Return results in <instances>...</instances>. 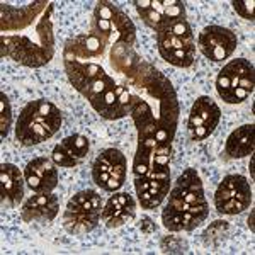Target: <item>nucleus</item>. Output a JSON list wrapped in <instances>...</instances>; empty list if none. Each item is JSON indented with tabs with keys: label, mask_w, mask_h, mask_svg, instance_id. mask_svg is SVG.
Segmentation results:
<instances>
[{
	"label": "nucleus",
	"mask_w": 255,
	"mask_h": 255,
	"mask_svg": "<svg viewBox=\"0 0 255 255\" xmlns=\"http://www.w3.org/2000/svg\"><path fill=\"white\" fill-rule=\"evenodd\" d=\"M129 116L138 129V141L170 148L179 125V101L170 80L151 63L143 61L138 73L126 80Z\"/></svg>",
	"instance_id": "obj_1"
},
{
	"label": "nucleus",
	"mask_w": 255,
	"mask_h": 255,
	"mask_svg": "<svg viewBox=\"0 0 255 255\" xmlns=\"http://www.w3.org/2000/svg\"><path fill=\"white\" fill-rule=\"evenodd\" d=\"M208 215L209 206L199 172L196 168H187L177 177L174 187L168 191L162 223L172 233L192 232L206 221Z\"/></svg>",
	"instance_id": "obj_2"
},
{
	"label": "nucleus",
	"mask_w": 255,
	"mask_h": 255,
	"mask_svg": "<svg viewBox=\"0 0 255 255\" xmlns=\"http://www.w3.org/2000/svg\"><path fill=\"white\" fill-rule=\"evenodd\" d=\"M133 179L141 208H158L170 191V148L150 141H138Z\"/></svg>",
	"instance_id": "obj_3"
},
{
	"label": "nucleus",
	"mask_w": 255,
	"mask_h": 255,
	"mask_svg": "<svg viewBox=\"0 0 255 255\" xmlns=\"http://www.w3.org/2000/svg\"><path fill=\"white\" fill-rule=\"evenodd\" d=\"M53 3H49L39 24L32 32L29 26L20 31L2 34V58H10L24 67H43L55 55V34H53ZM36 22V20H34ZM32 22V24H34Z\"/></svg>",
	"instance_id": "obj_4"
},
{
	"label": "nucleus",
	"mask_w": 255,
	"mask_h": 255,
	"mask_svg": "<svg viewBox=\"0 0 255 255\" xmlns=\"http://www.w3.org/2000/svg\"><path fill=\"white\" fill-rule=\"evenodd\" d=\"M61 111L46 99L24 106L15 123V139L22 146H32L55 136L61 128Z\"/></svg>",
	"instance_id": "obj_5"
},
{
	"label": "nucleus",
	"mask_w": 255,
	"mask_h": 255,
	"mask_svg": "<svg viewBox=\"0 0 255 255\" xmlns=\"http://www.w3.org/2000/svg\"><path fill=\"white\" fill-rule=\"evenodd\" d=\"M82 96L89 101L94 111L101 114L104 119L114 121L129 114V87L126 80L118 84L116 77L109 75L108 72L101 73L87 89L82 92Z\"/></svg>",
	"instance_id": "obj_6"
},
{
	"label": "nucleus",
	"mask_w": 255,
	"mask_h": 255,
	"mask_svg": "<svg viewBox=\"0 0 255 255\" xmlns=\"http://www.w3.org/2000/svg\"><path fill=\"white\" fill-rule=\"evenodd\" d=\"M90 32L96 34L106 44V48H111L118 43L133 46L136 41V27H134L133 20L118 5L108 2V0H101L96 3Z\"/></svg>",
	"instance_id": "obj_7"
},
{
	"label": "nucleus",
	"mask_w": 255,
	"mask_h": 255,
	"mask_svg": "<svg viewBox=\"0 0 255 255\" xmlns=\"http://www.w3.org/2000/svg\"><path fill=\"white\" fill-rule=\"evenodd\" d=\"M158 53L167 63L189 68L196 60V43L187 19H180L157 32Z\"/></svg>",
	"instance_id": "obj_8"
},
{
	"label": "nucleus",
	"mask_w": 255,
	"mask_h": 255,
	"mask_svg": "<svg viewBox=\"0 0 255 255\" xmlns=\"http://www.w3.org/2000/svg\"><path fill=\"white\" fill-rule=\"evenodd\" d=\"M102 215V199L92 189L77 192L63 213V226L70 235H85L97 228Z\"/></svg>",
	"instance_id": "obj_9"
},
{
	"label": "nucleus",
	"mask_w": 255,
	"mask_h": 255,
	"mask_svg": "<svg viewBox=\"0 0 255 255\" xmlns=\"http://www.w3.org/2000/svg\"><path fill=\"white\" fill-rule=\"evenodd\" d=\"M254 65L245 58H237L226 63L218 73L216 92L226 104H242L254 92Z\"/></svg>",
	"instance_id": "obj_10"
},
{
	"label": "nucleus",
	"mask_w": 255,
	"mask_h": 255,
	"mask_svg": "<svg viewBox=\"0 0 255 255\" xmlns=\"http://www.w3.org/2000/svg\"><path fill=\"white\" fill-rule=\"evenodd\" d=\"M252 204V187L240 174L226 175L215 192V206L221 215H240Z\"/></svg>",
	"instance_id": "obj_11"
},
{
	"label": "nucleus",
	"mask_w": 255,
	"mask_h": 255,
	"mask_svg": "<svg viewBox=\"0 0 255 255\" xmlns=\"http://www.w3.org/2000/svg\"><path fill=\"white\" fill-rule=\"evenodd\" d=\"M128 174V162L123 151L106 148L97 155L92 165V179L101 189L116 192L123 187Z\"/></svg>",
	"instance_id": "obj_12"
},
{
	"label": "nucleus",
	"mask_w": 255,
	"mask_h": 255,
	"mask_svg": "<svg viewBox=\"0 0 255 255\" xmlns=\"http://www.w3.org/2000/svg\"><path fill=\"white\" fill-rule=\"evenodd\" d=\"M138 15L155 32L186 19V5L180 0H134Z\"/></svg>",
	"instance_id": "obj_13"
},
{
	"label": "nucleus",
	"mask_w": 255,
	"mask_h": 255,
	"mask_svg": "<svg viewBox=\"0 0 255 255\" xmlns=\"http://www.w3.org/2000/svg\"><path fill=\"white\" fill-rule=\"evenodd\" d=\"M197 46L211 61H223L233 55L238 46L237 34L223 26H206L199 32Z\"/></svg>",
	"instance_id": "obj_14"
},
{
	"label": "nucleus",
	"mask_w": 255,
	"mask_h": 255,
	"mask_svg": "<svg viewBox=\"0 0 255 255\" xmlns=\"http://www.w3.org/2000/svg\"><path fill=\"white\" fill-rule=\"evenodd\" d=\"M221 119V111L209 96H201L194 101L189 114L187 129L192 141H203L216 129Z\"/></svg>",
	"instance_id": "obj_15"
},
{
	"label": "nucleus",
	"mask_w": 255,
	"mask_h": 255,
	"mask_svg": "<svg viewBox=\"0 0 255 255\" xmlns=\"http://www.w3.org/2000/svg\"><path fill=\"white\" fill-rule=\"evenodd\" d=\"M136 216V203L128 192H114L102 206L101 220L108 228H121L134 220Z\"/></svg>",
	"instance_id": "obj_16"
},
{
	"label": "nucleus",
	"mask_w": 255,
	"mask_h": 255,
	"mask_svg": "<svg viewBox=\"0 0 255 255\" xmlns=\"http://www.w3.org/2000/svg\"><path fill=\"white\" fill-rule=\"evenodd\" d=\"M60 211L58 197L51 192H36L31 196L20 209V218L26 223H51Z\"/></svg>",
	"instance_id": "obj_17"
},
{
	"label": "nucleus",
	"mask_w": 255,
	"mask_h": 255,
	"mask_svg": "<svg viewBox=\"0 0 255 255\" xmlns=\"http://www.w3.org/2000/svg\"><path fill=\"white\" fill-rule=\"evenodd\" d=\"M90 151V141L82 134H70L53 148L51 158L56 167L73 168L80 165Z\"/></svg>",
	"instance_id": "obj_18"
},
{
	"label": "nucleus",
	"mask_w": 255,
	"mask_h": 255,
	"mask_svg": "<svg viewBox=\"0 0 255 255\" xmlns=\"http://www.w3.org/2000/svg\"><path fill=\"white\" fill-rule=\"evenodd\" d=\"M24 179L32 192H53L58 186V170L48 158H32L24 168Z\"/></svg>",
	"instance_id": "obj_19"
},
{
	"label": "nucleus",
	"mask_w": 255,
	"mask_h": 255,
	"mask_svg": "<svg viewBox=\"0 0 255 255\" xmlns=\"http://www.w3.org/2000/svg\"><path fill=\"white\" fill-rule=\"evenodd\" d=\"M22 174L14 163L0 165V197L3 208H15L24 197Z\"/></svg>",
	"instance_id": "obj_20"
},
{
	"label": "nucleus",
	"mask_w": 255,
	"mask_h": 255,
	"mask_svg": "<svg viewBox=\"0 0 255 255\" xmlns=\"http://www.w3.org/2000/svg\"><path fill=\"white\" fill-rule=\"evenodd\" d=\"M254 133L255 126L254 125H244L237 128L232 134L228 136L225 143V155L228 158H244L254 153Z\"/></svg>",
	"instance_id": "obj_21"
},
{
	"label": "nucleus",
	"mask_w": 255,
	"mask_h": 255,
	"mask_svg": "<svg viewBox=\"0 0 255 255\" xmlns=\"http://www.w3.org/2000/svg\"><path fill=\"white\" fill-rule=\"evenodd\" d=\"M230 233V223L225 220H216L213 221L211 225L208 226L203 232V244L206 247H211V249H216L225 242V238L228 237Z\"/></svg>",
	"instance_id": "obj_22"
},
{
	"label": "nucleus",
	"mask_w": 255,
	"mask_h": 255,
	"mask_svg": "<svg viewBox=\"0 0 255 255\" xmlns=\"http://www.w3.org/2000/svg\"><path fill=\"white\" fill-rule=\"evenodd\" d=\"M12 125V108L5 92H0V136L5 139Z\"/></svg>",
	"instance_id": "obj_23"
},
{
	"label": "nucleus",
	"mask_w": 255,
	"mask_h": 255,
	"mask_svg": "<svg viewBox=\"0 0 255 255\" xmlns=\"http://www.w3.org/2000/svg\"><path fill=\"white\" fill-rule=\"evenodd\" d=\"M160 249L163 254H187L189 252V245L182 237H175V235H167L162 238L160 242Z\"/></svg>",
	"instance_id": "obj_24"
},
{
	"label": "nucleus",
	"mask_w": 255,
	"mask_h": 255,
	"mask_svg": "<svg viewBox=\"0 0 255 255\" xmlns=\"http://www.w3.org/2000/svg\"><path fill=\"white\" fill-rule=\"evenodd\" d=\"M232 5L242 19L254 20V9H255L254 0H233Z\"/></svg>",
	"instance_id": "obj_25"
},
{
	"label": "nucleus",
	"mask_w": 255,
	"mask_h": 255,
	"mask_svg": "<svg viewBox=\"0 0 255 255\" xmlns=\"http://www.w3.org/2000/svg\"><path fill=\"white\" fill-rule=\"evenodd\" d=\"M139 228H141V233L150 235V233H153L155 230H157V226H155L153 220H151L150 216H141V225H139Z\"/></svg>",
	"instance_id": "obj_26"
},
{
	"label": "nucleus",
	"mask_w": 255,
	"mask_h": 255,
	"mask_svg": "<svg viewBox=\"0 0 255 255\" xmlns=\"http://www.w3.org/2000/svg\"><path fill=\"white\" fill-rule=\"evenodd\" d=\"M249 228H250V232H254V211L250 213V216H249Z\"/></svg>",
	"instance_id": "obj_27"
},
{
	"label": "nucleus",
	"mask_w": 255,
	"mask_h": 255,
	"mask_svg": "<svg viewBox=\"0 0 255 255\" xmlns=\"http://www.w3.org/2000/svg\"><path fill=\"white\" fill-rule=\"evenodd\" d=\"M250 177L254 179V157H250Z\"/></svg>",
	"instance_id": "obj_28"
}]
</instances>
